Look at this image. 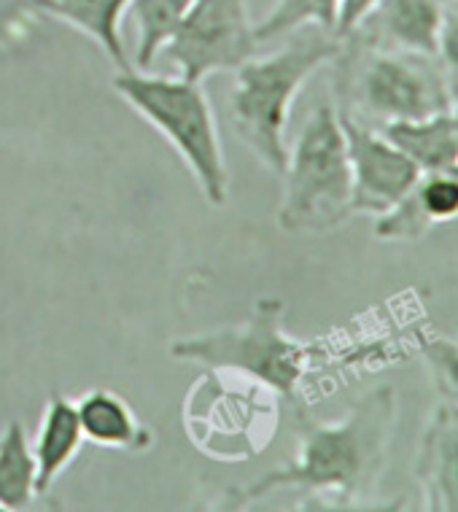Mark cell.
<instances>
[{
	"mask_svg": "<svg viewBox=\"0 0 458 512\" xmlns=\"http://www.w3.org/2000/svg\"><path fill=\"white\" fill-rule=\"evenodd\" d=\"M397 429V391L378 386L364 394L340 421L300 426L297 453L289 464L267 472L229 502H259L275 491H302V510H405V502H375L372 494L388 464Z\"/></svg>",
	"mask_w": 458,
	"mask_h": 512,
	"instance_id": "obj_1",
	"label": "cell"
},
{
	"mask_svg": "<svg viewBox=\"0 0 458 512\" xmlns=\"http://www.w3.org/2000/svg\"><path fill=\"white\" fill-rule=\"evenodd\" d=\"M418 354L432 375L434 389L440 391L442 402L458 407V340L426 335L418 343Z\"/></svg>",
	"mask_w": 458,
	"mask_h": 512,
	"instance_id": "obj_20",
	"label": "cell"
},
{
	"mask_svg": "<svg viewBox=\"0 0 458 512\" xmlns=\"http://www.w3.org/2000/svg\"><path fill=\"white\" fill-rule=\"evenodd\" d=\"M458 219V162L421 173L413 189L391 211L375 216V238L415 243L440 224Z\"/></svg>",
	"mask_w": 458,
	"mask_h": 512,
	"instance_id": "obj_10",
	"label": "cell"
},
{
	"mask_svg": "<svg viewBox=\"0 0 458 512\" xmlns=\"http://www.w3.org/2000/svg\"><path fill=\"white\" fill-rule=\"evenodd\" d=\"M375 6L378 0H337V36H351Z\"/></svg>",
	"mask_w": 458,
	"mask_h": 512,
	"instance_id": "obj_22",
	"label": "cell"
},
{
	"mask_svg": "<svg viewBox=\"0 0 458 512\" xmlns=\"http://www.w3.org/2000/svg\"><path fill=\"white\" fill-rule=\"evenodd\" d=\"M286 302L256 300L251 316L235 327H221L203 335L170 343L178 362L203 364L208 370H227L262 383L286 402H300V386L308 375L313 345L291 337L283 327Z\"/></svg>",
	"mask_w": 458,
	"mask_h": 512,
	"instance_id": "obj_5",
	"label": "cell"
},
{
	"mask_svg": "<svg viewBox=\"0 0 458 512\" xmlns=\"http://www.w3.org/2000/svg\"><path fill=\"white\" fill-rule=\"evenodd\" d=\"M235 372L205 370L184 402V426L197 451L216 461H246L265 451L278 426L281 397Z\"/></svg>",
	"mask_w": 458,
	"mask_h": 512,
	"instance_id": "obj_7",
	"label": "cell"
},
{
	"mask_svg": "<svg viewBox=\"0 0 458 512\" xmlns=\"http://www.w3.org/2000/svg\"><path fill=\"white\" fill-rule=\"evenodd\" d=\"M116 95L138 111L165 141L176 149L194 176L208 205L221 208L229 197V170L219 124L203 81L173 79L138 68L116 71L111 79Z\"/></svg>",
	"mask_w": 458,
	"mask_h": 512,
	"instance_id": "obj_4",
	"label": "cell"
},
{
	"mask_svg": "<svg viewBox=\"0 0 458 512\" xmlns=\"http://www.w3.org/2000/svg\"><path fill=\"white\" fill-rule=\"evenodd\" d=\"M19 6L25 14L57 19L92 38L116 71L133 68L122 41V19L130 9V0H22Z\"/></svg>",
	"mask_w": 458,
	"mask_h": 512,
	"instance_id": "obj_13",
	"label": "cell"
},
{
	"mask_svg": "<svg viewBox=\"0 0 458 512\" xmlns=\"http://www.w3.org/2000/svg\"><path fill=\"white\" fill-rule=\"evenodd\" d=\"M278 227L286 232H332L353 216V178L340 114L318 103L294 138L283 168Z\"/></svg>",
	"mask_w": 458,
	"mask_h": 512,
	"instance_id": "obj_6",
	"label": "cell"
},
{
	"mask_svg": "<svg viewBox=\"0 0 458 512\" xmlns=\"http://www.w3.org/2000/svg\"><path fill=\"white\" fill-rule=\"evenodd\" d=\"M84 440L100 448L124 453H146L154 445V432L141 424L135 410L111 389H89L76 399Z\"/></svg>",
	"mask_w": 458,
	"mask_h": 512,
	"instance_id": "obj_14",
	"label": "cell"
},
{
	"mask_svg": "<svg viewBox=\"0 0 458 512\" xmlns=\"http://www.w3.org/2000/svg\"><path fill=\"white\" fill-rule=\"evenodd\" d=\"M308 25L337 36V0H275L270 14L254 25V33L259 44H267Z\"/></svg>",
	"mask_w": 458,
	"mask_h": 512,
	"instance_id": "obj_19",
	"label": "cell"
},
{
	"mask_svg": "<svg viewBox=\"0 0 458 512\" xmlns=\"http://www.w3.org/2000/svg\"><path fill=\"white\" fill-rule=\"evenodd\" d=\"M36 496V459L25 426L9 421L0 432V512L27 510Z\"/></svg>",
	"mask_w": 458,
	"mask_h": 512,
	"instance_id": "obj_17",
	"label": "cell"
},
{
	"mask_svg": "<svg viewBox=\"0 0 458 512\" xmlns=\"http://www.w3.org/2000/svg\"><path fill=\"white\" fill-rule=\"evenodd\" d=\"M415 480L421 507L458 512V407L440 402L423 426L415 451Z\"/></svg>",
	"mask_w": 458,
	"mask_h": 512,
	"instance_id": "obj_11",
	"label": "cell"
},
{
	"mask_svg": "<svg viewBox=\"0 0 458 512\" xmlns=\"http://www.w3.org/2000/svg\"><path fill=\"white\" fill-rule=\"evenodd\" d=\"M337 114L367 127L429 119L453 108V87L437 57L380 49L345 36L335 57Z\"/></svg>",
	"mask_w": 458,
	"mask_h": 512,
	"instance_id": "obj_3",
	"label": "cell"
},
{
	"mask_svg": "<svg viewBox=\"0 0 458 512\" xmlns=\"http://www.w3.org/2000/svg\"><path fill=\"white\" fill-rule=\"evenodd\" d=\"M343 38L324 27L308 25L289 33V41L265 57H251L229 87L227 114L232 130L254 151V157L281 176L289 159L286 127L300 89L324 65H332Z\"/></svg>",
	"mask_w": 458,
	"mask_h": 512,
	"instance_id": "obj_2",
	"label": "cell"
},
{
	"mask_svg": "<svg viewBox=\"0 0 458 512\" xmlns=\"http://www.w3.org/2000/svg\"><path fill=\"white\" fill-rule=\"evenodd\" d=\"M256 49L259 41L246 0H194L162 46L181 79L189 81L238 71Z\"/></svg>",
	"mask_w": 458,
	"mask_h": 512,
	"instance_id": "obj_8",
	"label": "cell"
},
{
	"mask_svg": "<svg viewBox=\"0 0 458 512\" xmlns=\"http://www.w3.org/2000/svg\"><path fill=\"white\" fill-rule=\"evenodd\" d=\"M340 122L351 162L353 213L380 216L391 211L413 189L421 170L375 127L353 122L348 116H340Z\"/></svg>",
	"mask_w": 458,
	"mask_h": 512,
	"instance_id": "obj_9",
	"label": "cell"
},
{
	"mask_svg": "<svg viewBox=\"0 0 458 512\" xmlns=\"http://www.w3.org/2000/svg\"><path fill=\"white\" fill-rule=\"evenodd\" d=\"M380 133L399 151H405L421 173L450 168L458 162V124L453 108L429 119L391 122L380 127Z\"/></svg>",
	"mask_w": 458,
	"mask_h": 512,
	"instance_id": "obj_16",
	"label": "cell"
},
{
	"mask_svg": "<svg viewBox=\"0 0 458 512\" xmlns=\"http://www.w3.org/2000/svg\"><path fill=\"white\" fill-rule=\"evenodd\" d=\"M437 60L448 73L453 92L458 89V0H450L448 14L442 19L440 44H437Z\"/></svg>",
	"mask_w": 458,
	"mask_h": 512,
	"instance_id": "obj_21",
	"label": "cell"
},
{
	"mask_svg": "<svg viewBox=\"0 0 458 512\" xmlns=\"http://www.w3.org/2000/svg\"><path fill=\"white\" fill-rule=\"evenodd\" d=\"M192 3L194 0H130L127 14L135 25L133 68L149 71Z\"/></svg>",
	"mask_w": 458,
	"mask_h": 512,
	"instance_id": "obj_18",
	"label": "cell"
},
{
	"mask_svg": "<svg viewBox=\"0 0 458 512\" xmlns=\"http://www.w3.org/2000/svg\"><path fill=\"white\" fill-rule=\"evenodd\" d=\"M450 0H378L351 36L380 49H405L437 57L442 19Z\"/></svg>",
	"mask_w": 458,
	"mask_h": 512,
	"instance_id": "obj_12",
	"label": "cell"
},
{
	"mask_svg": "<svg viewBox=\"0 0 458 512\" xmlns=\"http://www.w3.org/2000/svg\"><path fill=\"white\" fill-rule=\"evenodd\" d=\"M84 445L76 402L54 391L41 415L36 440L30 445L36 459V491L44 496L52 491L57 477L71 467Z\"/></svg>",
	"mask_w": 458,
	"mask_h": 512,
	"instance_id": "obj_15",
	"label": "cell"
},
{
	"mask_svg": "<svg viewBox=\"0 0 458 512\" xmlns=\"http://www.w3.org/2000/svg\"><path fill=\"white\" fill-rule=\"evenodd\" d=\"M453 116H456V124H458V89L453 92Z\"/></svg>",
	"mask_w": 458,
	"mask_h": 512,
	"instance_id": "obj_23",
	"label": "cell"
}]
</instances>
